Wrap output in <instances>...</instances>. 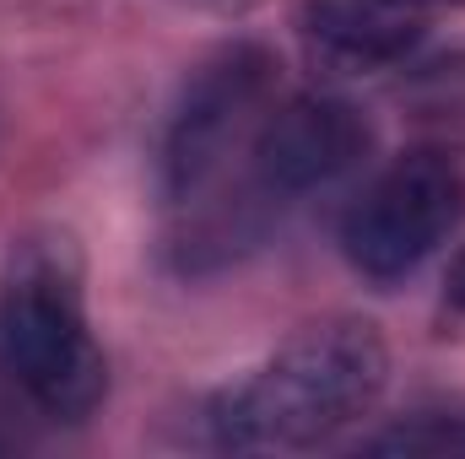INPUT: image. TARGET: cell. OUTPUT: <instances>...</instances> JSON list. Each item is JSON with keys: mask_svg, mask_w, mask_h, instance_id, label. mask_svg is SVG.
Masks as SVG:
<instances>
[{"mask_svg": "<svg viewBox=\"0 0 465 459\" xmlns=\"http://www.w3.org/2000/svg\"><path fill=\"white\" fill-rule=\"evenodd\" d=\"M390 384V346L373 319L331 314L292 330L265 362L206 400V438L223 454H309L357 427Z\"/></svg>", "mask_w": 465, "mask_h": 459, "instance_id": "1", "label": "cell"}, {"mask_svg": "<svg viewBox=\"0 0 465 459\" xmlns=\"http://www.w3.org/2000/svg\"><path fill=\"white\" fill-rule=\"evenodd\" d=\"M0 373L49 422H87L109 395V362L87 319V270L60 228L22 232L0 270Z\"/></svg>", "mask_w": 465, "mask_h": 459, "instance_id": "2", "label": "cell"}, {"mask_svg": "<svg viewBox=\"0 0 465 459\" xmlns=\"http://www.w3.org/2000/svg\"><path fill=\"white\" fill-rule=\"evenodd\" d=\"M276 87V54L265 44H223L173 93L157 130V195L163 206H195L238 146H249Z\"/></svg>", "mask_w": 465, "mask_h": 459, "instance_id": "3", "label": "cell"}, {"mask_svg": "<svg viewBox=\"0 0 465 459\" xmlns=\"http://www.w3.org/2000/svg\"><path fill=\"white\" fill-rule=\"evenodd\" d=\"M460 217L465 168L439 146H417V151H401L395 162H384L347 206L341 254L362 281L395 287V281L417 276L455 238Z\"/></svg>", "mask_w": 465, "mask_h": 459, "instance_id": "4", "label": "cell"}, {"mask_svg": "<svg viewBox=\"0 0 465 459\" xmlns=\"http://www.w3.org/2000/svg\"><path fill=\"white\" fill-rule=\"evenodd\" d=\"M368 151H373V124L357 103L336 93H298L282 109H265L243 146L254 206L276 211L303 195H320L357 173Z\"/></svg>", "mask_w": 465, "mask_h": 459, "instance_id": "5", "label": "cell"}, {"mask_svg": "<svg viewBox=\"0 0 465 459\" xmlns=\"http://www.w3.org/2000/svg\"><path fill=\"white\" fill-rule=\"evenodd\" d=\"M298 33L320 65L341 76H373L422 44L428 11L411 0H309L298 11Z\"/></svg>", "mask_w": 465, "mask_h": 459, "instance_id": "6", "label": "cell"}, {"mask_svg": "<svg viewBox=\"0 0 465 459\" xmlns=\"http://www.w3.org/2000/svg\"><path fill=\"white\" fill-rule=\"evenodd\" d=\"M362 454L390 459H465V411L460 405H422L395 416L390 427L362 438Z\"/></svg>", "mask_w": 465, "mask_h": 459, "instance_id": "7", "label": "cell"}, {"mask_svg": "<svg viewBox=\"0 0 465 459\" xmlns=\"http://www.w3.org/2000/svg\"><path fill=\"white\" fill-rule=\"evenodd\" d=\"M444 308H450V314H465V249L455 254V265H450V281H444Z\"/></svg>", "mask_w": 465, "mask_h": 459, "instance_id": "8", "label": "cell"}, {"mask_svg": "<svg viewBox=\"0 0 465 459\" xmlns=\"http://www.w3.org/2000/svg\"><path fill=\"white\" fill-rule=\"evenodd\" d=\"M184 5H206V11H243L249 0H184Z\"/></svg>", "mask_w": 465, "mask_h": 459, "instance_id": "9", "label": "cell"}, {"mask_svg": "<svg viewBox=\"0 0 465 459\" xmlns=\"http://www.w3.org/2000/svg\"><path fill=\"white\" fill-rule=\"evenodd\" d=\"M417 11H444V5H465V0H411Z\"/></svg>", "mask_w": 465, "mask_h": 459, "instance_id": "10", "label": "cell"}, {"mask_svg": "<svg viewBox=\"0 0 465 459\" xmlns=\"http://www.w3.org/2000/svg\"><path fill=\"white\" fill-rule=\"evenodd\" d=\"M5 449H16V433H5V427H0V454H5Z\"/></svg>", "mask_w": 465, "mask_h": 459, "instance_id": "11", "label": "cell"}]
</instances>
